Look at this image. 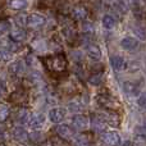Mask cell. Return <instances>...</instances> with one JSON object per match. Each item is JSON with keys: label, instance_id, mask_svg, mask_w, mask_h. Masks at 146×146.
<instances>
[{"label": "cell", "instance_id": "1", "mask_svg": "<svg viewBox=\"0 0 146 146\" xmlns=\"http://www.w3.org/2000/svg\"><path fill=\"white\" fill-rule=\"evenodd\" d=\"M46 71L50 74H53L56 78H62L67 76V68H68V59L67 55L60 51V53H54L51 55H46L41 58Z\"/></svg>", "mask_w": 146, "mask_h": 146}, {"label": "cell", "instance_id": "2", "mask_svg": "<svg viewBox=\"0 0 146 146\" xmlns=\"http://www.w3.org/2000/svg\"><path fill=\"white\" fill-rule=\"evenodd\" d=\"M96 101L98 104L104 109V110L110 111H118L121 108V103L114 95L109 92L108 88H101L96 95Z\"/></svg>", "mask_w": 146, "mask_h": 146}, {"label": "cell", "instance_id": "3", "mask_svg": "<svg viewBox=\"0 0 146 146\" xmlns=\"http://www.w3.org/2000/svg\"><path fill=\"white\" fill-rule=\"evenodd\" d=\"M8 101L15 106L25 108V106L30 103V94H28V90L25 88L23 86H18V87H15L14 90L10 92V95L8 96Z\"/></svg>", "mask_w": 146, "mask_h": 146}, {"label": "cell", "instance_id": "4", "mask_svg": "<svg viewBox=\"0 0 146 146\" xmlns=\"http://www.w3.org/2000/svg\"><path fill=\"white\" fill-rule=\"evenodd\" d=\"M90 15V10L83 4H76L74 7L69 8V18L73 22H83Z\"/></svg>", "mask_w": 146, "mask_h": 146}, {"label": "cell", "instance_id": "5", "mask_svg": "<svg viewBox=\"0 0 146 146\" xmlns=\"http://www.w3.org/2000/svg\"><path fill=\"white\" fill-rule=\"evenodd\" d=\"M8 73L14 77H21V78H25L26 74H27V66H26L25 60H14V62H10L8 64Z\"/></svg>", "mask_w": 146, "mask_h": 146}, {"label": "cell", "instance_id": "6", "mask_svg": "<svg viewBox=\"0 0 146 146\" xmlns=\"http://www.w3.org/2000/svg\"><path fill=\"white\" fill-rule=\"evenodd\" d=\"M46 23H48V19H46V17L44 14H41V13L36 12V13L28 14L27 26L30 28H32V30H40V28H42Z\"/></svg>", "mask_w": 146, "mask_h": 146}, {"label": "cell", "instance_id": "7", "mask_svg": "<svg viewBox=\"0 0 146 146\" xmlns=\"http://www.w3.org/2000/svg\"><path fill=\"white\" fill-rule=\"evenodd\" d=\"M99 115L103 118V121L105 122L106 126L110 127H119L122 123V117L118 111H110V110H104L103 113H100Z\"/></svg>", "mask_w": 146, "mask_h": 146}, {"label": "cell", "instance_id": "8", "mask_svg": "<svg viewBox=\"0 0 146 146\" xmlns=\"http://www.w3.org/2000/svg\"><path fill=\"white\" fill-rule=\"evenodd\" d=\"M121 136L117 131H108L104 132L100 137L101 146H118L121 144Z\"/></svg>", "mask_w": 146, "mask_h": 146}, {"label": "cell", "instance_id": "9", "mask_svg": "<svg viewBox=\"0 0 146 146\" xmlns=\"http://www.w3.org/2000/svg\"><path fill=\"white\" fill-rule=\"evenodd\" d=\"M10 135H12L13 140H14L17 144L26 146L30 142L28 140V132L25 129V127L22 126H17V127H13L12 131H10Z\"/></svg>", "mask_w": 146, "mask_h": 146}, {"label": "cell", "instance_id": "10", "mask_svg": "<svg viewBox=\"0 0 146 146\" xmlns=\"http://www.w3.org/2000/svg\"><path fill=\"white\" fill-rule=\"evenodd\" d=\"M88 121H90V124H88V126L91 127L94 133L103 135L104 132H106V127L108 126L105 124V122L103 121V118H101L99 114H91Z\"/></svg>", "mask_w": 146, "mask_h": 146}, {"label": "cell", "instance_id": "11", "mask_svg": "<svg viewBox=\"0 0 146 146\" xmlns=\"http://www.w3.org/2000/svg\"><path fill=\"white\" fill-rule=\"evenodd\" d=\"M88 124H90V121H88V117L85 115V114H74L72 117V128L74 131H82L86 132Z\"/></svg>", "mask_w": 146, "mask_h": 146}, {"label": "cell", "instance_id": "12", "mask_svg": "<svg viewBox=\"0 0 146 146\" xmlns=\"http://www.w3.org/2000/svg\"><path fill=\"white\" fill-rule=\"evenodd\" d=\"M55 131H56L55 136L60 137V139L66 140V141H68L69 139H73L74 133H76V131L72 128V126L68 123H59L58 126H56Z\"/></svg>", "mask_w": 146, "mask_h": 146}, {"label": "cell", "instance_id": "13", "mask_svg": "<svg viewBox=\"0 0 146 146\" xmlns=\"http://www.w3.org/2000/svg\"><path fill=\"white\" fill-rule=\"evenodd\" d=\"M67 115V109L63 106H54L49 110V119L51 123L54 124H59L64 121Z\"/></svg>", "mask_w": 146, "mask_h": 146}, {"label": "cell", "instance_id": "14", "mask_svg": "<svg viewBox=\"0 0 146 146\" xmlns=\"http://www.w3.org/2000/svg\"><path fill=\"white\" fill-rule=\"evenodd\" d=\"M59 91L63 94H66V95H74L76 92L78 91V85H77V80L73 77H68L66 81H63V82L60 83V86H59Z\"/></svg>", "mask_w": 146, "mask_h": 146}, {"label": "cell", "instance_id": "15", "mask_svg": "<svg viewBox=\"0 0 146 146\" xmlns=\"http://www.w3.org/2000/svg\"><path fill=\"white\" fill-rule=\"evenodd\" d=\"M109 63H110L111 69L115 73H122L127 69V62L122 55H117V54L111 55L109 59Z\"/></svg>", "mask_w": 146, "mask_h": 146}, {"label": "cell", "instance_id": "16", "mask_svg": "<svg viewBox=\"0 0 146 146\" xmlns=\"http://www.w3.org/2000/svg\"><path fill=\"white\" fill-rule=\"evenodd\" d=\"M45 124V115L40 111H35L31 113L30 121H28V126L33 129V131H38L40 128H42Z\"/></svg>", "mask_w": 146, "mask_h": 146}, {"label": "cell", "instance_id": "17", "mask_svg": "<svg viewBox=\"0 0 146 146\" xmlns=\"http://www.w3.org/2000/svg\"><path fill=\"white\" fill-rule=\"evenodd\" d=\"M94 141V135L91 132H81L73 137L76 146H90Z\"/></svg>", "mask_w": 146, "mask_h": 146}, {"label": "cell", "instance_id": "18", "mask_svg": "<svg viewBox=\"0 0 146 146\" xmlns=\"http://www.w3.org/2000/svg\"><path fill=\"white\" fill-rule=\"evenodd\" d=\"M139 45H140V41L137 40L136 37H133V36H126V37H123L121 40L122 49H123V50H126V51H135V50H137Z\"/></svg>", "mask_w": 146, "mask_h": 146}, {"label": "cell", "instance_id": "19", "mask_svg": "<svg viewBox=\"0 0 146 146\" xmlns=\"http://www.w3.org/2000/svg\"><path fill=\"white\" fill-rule=\"evenodd\" d=\"M122 87H123L124 94H126L127 96H129V98H136L137 99L140 95H141L139 86H137V83H135V82H131V81H124L123 85H122Z\"/></svg>", "mask_w": 146, "mask_h": 146}, {"label": "cell", "instance_id": "20", "mask_svg": "<svg viewBox=\"0 0 146 146\" xmlns=\"http://www.w3.org/2000/svg\"><path fill=\"white\" fill-rule=\"evenodd\" d=\"M9 38L13 42L23 44L27 40V31L23 28H12L9 31Z\"/></svg>", "mask_w": 146, "mask_h": 146}, {"label": "cell", "instance_id": "21", "mask_svg": "<svg viewBox=\"0 0 146 146\" xmlns=\"http://www.w3.org/2000/svg\"><path fill=\"white\" fill-rule=\"evenodd\" d=\"M86 55L92 60H100L101 59V49L98 44H90L86 46Z\"/></svg>", "mask_w": 146, "mask_h": 146}, {"label": "cell", "instance_id": "22", "mask_svg": "<svg viewBox=\"0 0 146 146\" xmlns=\"http://www.w3.org/2000/svg\"><path fill=\"white\" fill-rule=\"evenodd\" d=\"M83 108H85V105H83V103H82L81 96H74L68 103V110H71L72 113H74V114L81 113V111L83 110Z\"/></svg>", "mask_w": 146, "mask_h": 146}, {"label": "cell", "instance_id": "23", "mask_svg": "<svg viewBox=\"0 0 146 146\" xmlns=\"http://www.w3.org/2000/svg\"><path fill=\"white\" fill-rule=\"evenodd\" d=\"M31 111L27 108H19L15 113V122L19 124H28Z\"/></svg>", "mask_w": 146, "mask_h": 146}, {"label": "cell", "instance_id": "24", "mask_svg": "<svg viewBox=\"0 0 146 146\" xmlns=\"http://www.w3.org/2000/svg\"><path fill=\"white\" fill-rule=\"evenodd\" d=\"M105 81V74H104V71L98 72V73H91V76L88 77L87 82L90 83L91 86H101Z\"/></svg>", "mask_w": 146, "mask_h": 146}, {"label": "cell", "instance_id": "25", "mask_svg": "<svg viewBox=\"0 0 146 146\" xmlns=\"http://www.w3.org/2000/svg\"><path fill=\"white\" fill-rule=\"evenodd\" d=\"M27 18H28V14H26L25 12H21L13 17V22L17 26V28H23L25 30L27 27Z\"/></svg>", "mask_w": 146, "mask_h": 146}, {"label": "cell", "instance_id": "26", "mask_svg": "<svg viewBox=\"0 0 146 146\" xmlns=\"http://www.w3.org/2000/svg\"><path fill=\"white\" fill-rule=\"evenodd\" d=\"M110 7L113 9V12H115L119 15H124L128 12V4L124 1H114L110 4Z\"/></svg>", "mask_w": 146, "mask_h": 146}, {"label": "cell", "instance_id": "27", "mask_svg": "<svg viewBox=\"0 0 146 146\" xmlns=\"http://www.w3.org/2000/svg\"><path fill=\"white\" fill-rule=\"evenodd\" d=\"M101 23H103V27L105 28V30L110 31L117 26V18L114 17V15H111V14H105L103 17Z\"/></svg>", "mask_w": 146, "mask_h": 146}, {"label": "cell", "instance_id": "28", "mask_svg": "<svg viewBox=\"0 0 146 146\" xmlns=\"http://www.w3.org/2000/svg\"><path fill=\"white\" fill-rule=\"evenodd\" d=\"M12 111H10V106L7 103H0V123H4L8 121L10 117Z\"/></svg>", "mask_w": 146, "mask_h": 146}, {"label": "cell", "instance_id": "29", "mask_svg": "<svg viewBox=\"0 0 146 146\" xmlns=\"http://www.w3.org/2000/svg\"><path fill=\"white\" fill-rule=\"evenodd\" d=\"M81 28H82V33H85V35H94V32H95V23L92 21L86 19L81 23Z\"/></svg>", "mask_w": 146, "mask_h": 146}, {"label": "cell", "instance_id": "30", "mask_svg": "<svg viewBox=\"0 0 146 146\" xmlns=\"http://www.w3.org/2000/svg\"><path fill=\"white\" fill-rule=\"evenodd\" d=\"M13 58V54L7 46H0V63H8Z\"/></svg>", "mask_w": 146, "mask_h": 146}, {"label": "cell", "instance_id": "31", "mask_svg": "<svg viewBox=\"0 0 146 146\" xmlns=\"http://www.w3.org/2000/svg\"><path fill=\"white\" fill-rule=\"evenodd\" d=\"M28 140H30L31 142H35V144H41V142L44 141V140H46L45 137H44L42 132L40 131H32L28 133Z\"/></svg>", "mask_w": 146, "mask_h": 146}, {"label": "cell", "instance_id": "32", "mask_svg": "<svg viewBox=\"0 0 146 146\" xmlns=\"http://www.w3.org/2000/svg\"><path fill=\"white\" fill-rule=\"evenodd\" d=\"M8 49H9V51L12 54H18V53H22L23 49H25V46H23V44H19V42H13V41H9L8 42Z\"/></svg>", "mask_w": 146, "mask_h": 146}, {"label": "cell", "instance_id": "33", "mask_svg": "<svg viewBox=\"0 0 146 146\" xmlns=\"http://www.w3.org/2000/svg\"><path fill=\"white\" fill-rule=\"evenodd\" d=\"M10 30H12V25H10L9 21L5 19V18H0V36L8 33Z\"/></svg>", "mask_w": 146, "mask_h": 146}, {"label": "cell", "instance_id": "34", "mask_svg": "<svg viewBox=\"0 0 146 146\" xmlns=\"http://www.w3.org/2000/svg\"><path fill=\"white\" fill-rule=\"evenodd\" d=\"M50 144L51 146H71V144H69L68 141H66V140L60 139V137L55 136V135H53V136L50 137Z\"/></svg>", "mask_w": 146, "mask_h": 146}, {"label": "cell", "instance_id": "35", "mask_svg": "<svg viewBox=\"0 0 146 146\" xmlns=\"http://www.w3.org/2000/svg\"><path fill=\"white\" fill-rule=\"evenodd\" d=\"M71 59L74 64H82L83 60V53L80 50H72L71 51Z\"/></svg>", "mask_w": 146, "mask_h": 146}, {"label": "cell", "instance_id": "36", "mask_svg": "<svg viewBox=\"0 0 146 146\" xmlns=\"http://www.w3.org/2000/svg\"><path fill=\"white\" fill-rule=\"evenodd\" d=\"M10 9L14 10H23L26 7H27V1H18V0H14V1L9 3Z\"/></svg>", "mask_w": 146, "mask_h": 146}, {"label": "cell", "instance_id": "37", "mask_svg": "<svg viewBox=\"0 0 146 146\" xmlns=\"http://www.w3.org/2000/svg\"><path fill=\"white\" fill-rule=\"evenodd\" d=\"M133 32L137 35V40H139V38L144 40L145 38V28L142 27V26H136V27H133Z\"/></svg>", "mask_w": 146, "mask_h": 146}, {"label": "cell", "instance_id": "38", "mask_svg": "<svg viewBox=\"0 0 146 146\" xmlns=\"http://www.w3.org/2000/svg\"><path fill=\"white\" fill-rule=\"evenodd\" d=\"M135 132H136V136H145V126L144 124H137L135 127Z\"/></svg>", "mask_w": 146, "mask_h": 146}, {"label": "cell", "instance_id": "39", "mask_svg": "<svg viewBox=\"0 0 146 146\" xmlns=\"http://www.w3.org/2000/svg\"><path fill=\"white\" fill-rule=\"evenodd\" d=\"M133 146H145V136H136Z\"/></svg>", "mask_w": 146, "mask_h": 146}, {"label": "cell", "instance_id": "40", "mask_svg": "<svg viewBox=\"0 0 146 146\" xmlns=\"http://www.w3.org/2000/svg\"><path fill=\"white\" fill-rule=\"evenodd\" d=\"M136 103H137V105L139 106H144L145 105V95L144 94H141V95L136 99Z\"/></svg>", "mask_w": 146, "mask_h": 146}, {"label": "cell", "instance_id": "41", "mask_svg": "<svg viewBox=\"0 0 146 146\" xmlns=\"http://www.w3.org/2000/svg\"><path fill=\"white\" fill-rule=\"evenodd\" d=\"M38 146H51V144H50V140H44L41 144H38Z\"/></svg>", "mask_w": 146, "mask_h": 146}, {"label": "cell", "instance_id": "42", "mask_svg": "<svg viewBox=\"0 0 146 146\" xmlns=\"http://www.w3.org/2000/svg\"><path fill=\"white\" fill-rule=\"evenodd\" d=\"M122 146H133V142L129 141V140H126V141L122 144Z\"/></svg>", "mask_w": 146, "mask_h": 146}, {"label": "cell", "instance_id": "43", "mask_svg": "<svg viewBox=\"0 0 146 146\" xmlns=\"http://www.w3.org/2000/svg\"><path fill=\"white\" fill-rule=\"evenodd\" d=\"M0 146H7V145H5L4 142H0Z\"/></svg>", "mask_w": 146, "mask_h": 146}, {"label": "cell", "instance_id": "44", "mask_svg": "<svg viewBox=\"0 0 146 146\" xmlns=\"http://www.w3.org/2000/svg\"><path fill=\"white\" fill-rule=\"evenodd\" d=\"M1 94H3V92H1V91H0V96H1Z\"/></svg>", "mask_w": 146, "mask_h": 146}, {"label": "cell", "instance_id": "45", "mask_svg": "<svg viewBox=\"0 0 146 146\" xmlns=\"http://www.w3.org/2000/svg\"><path fill=\"white\" fill-rule=\"evenodd\" d=\"M0 129H1V126H0Z\"/></svg>", "mask_w": 146, "mask_h": 146}]
</instances>
